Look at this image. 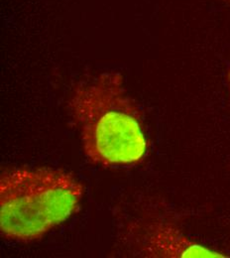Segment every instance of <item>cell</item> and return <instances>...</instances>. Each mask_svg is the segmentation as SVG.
Wrapping results in <instances>:
<instances>
[{
	"mask_svg": "<svg viewBox=\"0 0 230 258\" xmlns=\"http://www.w3.org/2000/svg\"><path fill=\"white\" fill-rule=\"evenodd\" d=\"M67 107L91 163L131 167L146 157L149 142L142 112L121 73L105 71L80 81L71 90Z\"/></svg>",
	"mask_w": 230,
	"mask_h": 258,
	"instance_id": "6da1fadb",
	"label": "cell"
},
{
	"mask_svg": "<svg viewBox=\"0 0 230 258\" xmlns=\"http://www.w3.org/2000/svg\"><path fill=\"white\" fill-rule=\"evenodd\" d=\"M84 184L62 169L13 168L0 176V232L7 240L30 242L75 215Z\"/></svg>",
	"mask_w": 230,
	"mask_h": 258,
	"instance_id": "7a4b0ae2",
	"label": "cell"
},
{
	"mask_svg": "<svg viewBox=\"0 0 230 258\" xmlns=\"http://www.w3.org/2000/svg\"><path fill=\"white\" fill-rule=\"evenodd\" d=\"M140 253L149 258L230 257L225 252L192 240L175 223L165 220L148 226Z\"/></svg>",
	"mask_w": 230,
	"mask_h": 258,
	"instance_id": "3957f363",
	"label": "cell"
},
{
	"mask_svg": "<svg viewBox=\"0 0 230 258\" xmlns=\"http://www.w3.org/2000/svg\"><path fill=\"white\" fill-rule=\"evenodd\" d=\"M227 82H228V86H229V92H230V69L228 71V74H227Z\"/></svg>",
	"mask_w": 230,
	"mask_h": 258,
	"instance_id": "277c9868",
	"label": "cell"
},
{
	"mask_svg": "<svg viewBox=\"0 0 230 258\" xmlns=\"http://www.w3.org/2000/svg\"><path fill=\"white\" fill-rule=\"evenodd\" d=\"M227 1H228V2H229V3H230V0H227Z\"/></svg>",
	"mask_w": 230,
	"mask_h": 258,
	"instance_id": "5b68a950",
	"label": "cell"
}]
</instances>
